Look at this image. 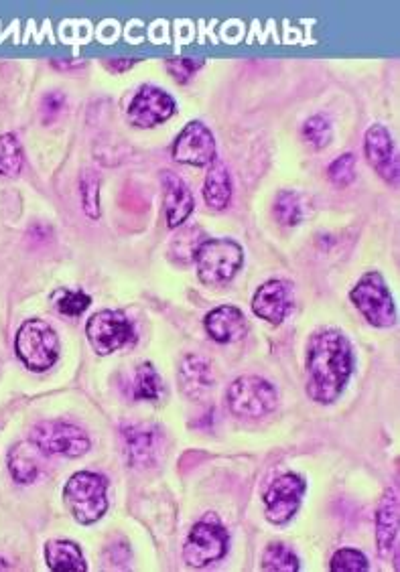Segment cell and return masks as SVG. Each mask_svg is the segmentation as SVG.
<instances>
[{
    "instance_id": "cell-1",
    "label": "cell",
    "mask_w": 400,
    "mask_h": 572,
    "mask_svg": "<svg viewBox=\"0 0 400 572\" xmlns=\"http://www.w3.org/2000/svg\"><path fill=\"white\" fill-rule=\"evenodd\" d=\"M354 364L352 343L342 331L313 333L307 345V396L317 404L336 402L354 374Z\"/></svg>"
},
{
    "instance_id": "cell-2",
    "label": "cell",
    "mask_w": 400,
    "mask_h": 572,
    "mask_svg": "<svg viewBox=\"0 0 400 572\" xmlns=\"http://www.w3.org/2000/svg\"><path fill=\"white\" fill-rule=\"evenodd\" d=\"M106 489L108 483L98 473L80 471L70 477V481L63 487V499L70 514L76 518V522L90 526L106 514L108 510Z\"/></svg>"
},
{
    "instance_id": "cell-3",
    "label": "cell",
    "mask_w": 400,
    "mask_h": 572,
    "mask_svg": "<svg viewBox=\"0 0 400 572\" xmlns=\"http://www.w3.org/2000/svg\"><path fill=\"white\" fill-rule=\"evenodd\" d=\"M197 276L208 286L226 284L232 280L244 264V250L234 240H204L197 248L195 258Z\"/></svg>"
},
{
    "instance_id": "cell-4",
    "label": "cell",
    "mask_w": 400,
    "mask_h": 572,
    "mask_svg": "<svg viewBox=\"0 0 400 572\" xmlns=\"http://www.w3.org/2000/svg\"><path fill=\"white\" fill-rule=\"evenodd\" d=\"M15 351L31 372H47L59 357V339L49 323L29 319L17 331Z\"/></svg>"
},
{
    "instance_id": "cell-5",
    "label": "cell",
    "mask_w": 400,
    "mask_h": 572,
    "mask_svg": "<svg viewBox=\"0 0 400 572\" xmlns=\"http://www.w3.org/2000/svg\"><path fill=\"white\" fill-rule=\"evenodd\" d=\"M350 301L372 327L396 325V305L380 272H366L352 289Z\"/></svg>"
},
{
    "instance_id": "cell-6",
    "label": "cell",
    "mask_w": 400,
    "mask_h": 572,
    "mask_svg": "<svg viewBox=\"0 0 400 572\" xmlns=\"http://www.w3.org/2000/svg\"><path fill=\"white\" fill-rule=\"evenodd\" d=\"M228 408L240 418H262L277 408V388L264 378L242 376L234 380L226 392Z\"/></svg>"
},
{
    "instance_id": "cell-7",
    "label": "cell",
    "mask_w": 400,
    "mask_h": 572,
    "mask_svg": "<svg viewBox=\"0 0 400 572\" xmlns=\"http://www.w3.org/2000/svg\"><path fill=\"white\" fill-rule=\"evenodd\" d=\"M230 536L216 516H208L197 522L183 546V558L191 568H204L222 560L228 554Z\"/></svg>"
},
{
    "instance_id": "cell-8",
    "label": "cell",
    "mask_w": 400,
    "mask_h": 572,
    "mask_svg": "<svg viewBox=\"0 0 400 572\" xmlns=\"http://www.w3.org/2000/svg\"><path fill=\"white\" fill-rule=\"evenodd\" d=\"M31 441L49 455L82 457L90 451V439L80 426L70 422H41L31 431Z\"/></svg>"
},
{
    "instance_id": "cell-9",
    "label": "cell",
    "mask_w": 400,
    "mask_h": 572,
    "mask_svg": "<svg viewBox=\"0 0 400 572\" xmlns=\"http://www.w3.org/2000/svg\"><path fill=\"white\" fill-rule=\"evenodd\" d=\"M307 483L297 473H285L277 481L271 483V487L264 493V506H266V520L275 526L289 524L305 495Z\"/></svg>"
},
{
    "instance_id": "cell-10",
    "label": "cell",
    "mask_w": 400,
    "mask_h": 572,
    "mask_svg": "<svg viewBox=\"0 0 400 572\" xmlns=\"http://www.w3.org/2000/svg\"><path fill=\"white\" fill-rule=\"evenodd\" d=\"M86 335L98 355H110L128 345L135 337V331H132V325L124 313L106 309L90 317Z\"/></svg>"
},
{
    "instance_id": "cell-11",
    "label": "cell",
    "mask_w": 400,
    "mask_h": 572,
    "mask_svg": "<svg viewBox=\"0 0 400 572\" xmlns=\"http://www.w3.org/2000/svg\"><path fill=\"white\" fill-rule=\"evenodd\" d=\"M173 159L189 167H208L216 161V138L202 122H189L173 142Z\"/></svg>"
},
{
    "instance_id": "cell-12",
    "label": "cell",
    "mask_w": 400,
    "mask_h": 572,
    "mask_svg": "<svg viewBox=\"0 0 400 572\" xmlns=\"http://www.w3.org/2000/svg\"><path fill=\"white\" fill-rule=\"evenodd\" d=\"M175 114V100L157 86H143L130 100L126 118L137 128H155Z\"/></svg>"
},
{
    "instance_id": "cell-13",
    "label": "cell",
    "mask_w": 400,
    "mask_h": 572,
    "mask_svg": "<svg viewBox=\"0 0 400 572\" xmlns=\"http://www.w3.org/2000/svg\"><path fill=\"white\" fill-rule=\"evenodd\" d=\"M364 151L370 167L390 185L398 183V153L386 126L374 124L366 130Z\"/></svg>"
},
{
    "instance_id": "cell-14",
    "label": "cell",
    "mask_w": 400,
    "mask_h": 572,
    "mask_svg": "<svg viewBox=\"0 0 400 572\" xmlns=\"http://www.w3.org/2000/svg\"><path fill=\"white\" fill-rule=\"evenodd\" d=\"M293 309V293L285 280L264 282L254 293L252 311L271 325H281Z\"/></svg>"
},
{
    "instance_id": "cell-15",
    "label": "cell",
    "mask_w": 400,
    "mask_h": 572,
    "mask_svg": "<svg viewBox=\"0 0 400 572\" xmlns=\"http://www.w3.org/2000/svg\"><path fill=\"white\" fill-rule=\"evenodd\" d=\"M122 443L124 453L130 465L135 467H147L153 465L159 455L161 435L159 428L151 424H132L122 428Z\"/></svg>"
},
{
    "instance_id": "cell-16",
    "label": "cell",
    "mask_w": 400,
    "mask_h": 572,
    "mask_svg": "<svg viewBox=\"0 0 400 572\" xmlns=\"http://www.w3.org/2000/svg\"><path fill=\"white\" fill-rule=\"evenodd\" d=\"M165 187V216L169 228H179L187 222L193 211V195L189 187L173 171H163L161 175Z\"/></svg>"
},
{
    "instance_id": "cell-17",
    "label": "cell",
    "mask_w": 400,
    "mask_h": 572,
    "mask_svg": "<svg viewBox=\"0 0 400 572\" xmlns=\"http://www.w3.org/2000/svg\"><path fill=\"white\" fill-rule=\"evenodd\" d=\"M208 335L218 343H234L246 335V317L238 307L222 305L204 319Z\"/></svg>"
},
{
    "instance_id": "cell-18",
    "label": "cell",
    "mask_w": 400,
    "mask_h": 572,
    "mask_svg": "<svg viewBox=\"0 0 400 572\" xmlns=\"http://www.w3.org/2000/svg\"><path fill=\"white\" fill-rule=\"evenodd\" d=\"M179 384L187 398L202 400L214 388L212 366L199 355H187L179 368Z\"/></svg>"
},
{
    "instance_id": "cell-19",
    "label": "cell",
    "mask_w": 400,
    "mask_h": 572,
    "mask_svg": "<svg viewBox=\"0 0 400 572\" xmlns=\"http://www.w3.org/2000/svg\"><path fill=\"white\" fill-rule=\"evenodd\" d=\"M398 536V497L394 489H388L376 514V542L382 558H390L396 550Z\"/></svg>"
},
{
    "instance_id": "cell-20",
    "label": "cell",
    "mask_w": 400,
    "mask_h": 572,
    "mask_svg": "<svg viewBox=\"0 0 400 572\" xmlns=\"http://www.w3.org/2000/svg\"><path fill=\"white\" fill-rule=\"evenodd\" d=\"M45 560L53 572H84L88 568L80 546L70 540L47 542Z\"/></svg>"
},
{
    "instance_id": "cell-21",
    "label": "cell",
    "mask_w": 400,
    "mask_h": 572,
    "mask_svg": "<svg viewBox=\"0 0 400 572\" xmlns=\"http://www.w3.org/2000/svg\"><path fill=\"white\" fill-rule=\"evenodd\" d=\"M204 199L216 211L226 209L232 201V179L222 161H214L210 165V171L204 183Z\"/></svg>"
},
{
    "instance_id": "cell-22",
    "label": "cell",
    "mask_w": 400,
    "mask_h": 572,
    "mask_svg": "<svg viewBox=\"0 0 400 572\" xmlns=\"http://www.w3.org/2000/svg\"><path fill=\"white\" fill-rule=\"evenodd\" d=\"M41 449L31 441V443H19L11 453H9V469L15 481L19 483H31L39 475V465H41Z\"/></svg>"
},
{
    "instance_id": "cell-23",
    "label": "cell",
    "mask_w": 400,
    "mask_h": 572,
    "mask_svg": "<svg viewBox=\"0 0 400 572\" xmlns=\"http://www.w3.org/2000/svg\"><path fill=\"white\" fill-rule=\"evenodd\" d=\"M23 169V149L15 134H0V175L17 177Z\"/></svg>"
},
{
    "instance_id": "cell-24",
    "label": "cell",
    "mask_w": 400,
    "mask_h": 572,
    "mask_svg": "<svg viewBox=\"0 0 400 572\" xmlns=\"http://www.w3.org/2000/svg\"><path fill=\"white\" fill-rule=\"evenodd\" d=\"M161 390L163 382L153 364H141L135 372V384H132V396H135V400H159Z\"/></svg>"
},
{
    "instance_id": "cell-25",
    "label": "cell",
    "mask_w": 400,
    "mask_h": 572,
    "mask_svg": "<svg viewBox=\"0 0 400 572\" xmlns=\"http://www.w3.org/2000/svg\"><path fill=\"white\" fill-rule=\"evenodd\" d=\"M262 568L271 572H297L299 558L285 544H269L262 554Z\"/></svg>"
},
{
    "instance_id": "cell-26",
    "label": "cell",
    "mask_w": 400,
    "mask_h": 572,
    "mask_svg": "<svg viewBox=\"0 0 400 572\" xmlns=\"http://www.w3.org/2000/svg\"><path fill=\"white\" fill-rule=\"evenodd\" d=\"M204 232L199 230V228H185V230H181L173 240H171V248H169V252H171V256L175 258V260H179L181 264H185V262H191L193 258H195V252H197V248L204 244Z\"/></svg>"
},
{
    "instance_id": "cell-27",
    "label": "cell",
    "mask_w": 400,
    "mask_h": 572,
    "mask_svg": "<svg viewBox=\"0 0 400 572\" xmlns=\"http://www.w3.org/2000/svg\"><path fill=\"white\" fill-rule=\"evenodd\" d=\"M275 216L283 226H299L303 220V205L295 191H281L275 203Z\"/></svg>"
},
{
    "instance_id": "cell-28",
    "label": "cell",
    "mask_w": 400,
    "mask_h": 572,
    "mask_svg": "<svg viewBox=\"0 0 400 572\" xmlns=\"http://www.w3.org/2000/svg\"><path fill=\"white\" fill-rule=\"evenodd\" d=\"M301 134L307 145H311L313 149H323L329 145V140H331V124L325 116H311L303 124Z\"/></svg>"
},
{
    "instance_id": "cell-29",
    "label": "cell",
    "mask_w": 400,
    "mask_h": 572,
    "mask_svg": "<svg viewBox=\"0 0 400 572\" xmlns=\"http://www.w3.org/2000/svg\"><path fill=\"white\" fill-rule=\"evenodd\" d=\"M53 301L57 311L68 317H80L92 303V299L82 291H57Z\"/></svg>"
},
{
    "instance_id": "cell-30",
    "label": "cell",
    "mask_w": 400,
    "mask_h": 572,
    "mask_svg": "<svg viewBox=\"0 0 400 572\" xmlns=\"http://www.w3.org/2000/svg\"><path fill=\"white\" fill-rule=\"evenodd\" d=\"M329 568L333 572H364L368 570V558L354 548H342L331 558Z\"/></svg>"
},
{
    "instance_id": "cell-31",
    "label": "cell",
    "mask_w": 400,
    "mask_h": 572,
    "mask_svg": "<svg viewBox=\"0 0 400 572\" xmlns=\"http://www.w3.org/2000/svg\"><path fill=\"white\" fill-rule=\"evenodd\" d=\"M82 203H84V211L86 216L92 220L100 218V179L88 171L82 177Z\"/></svg>"
},
{
    "instance_id": "cell-32",
    "label": "cell",
    "mask_w": 400,
    "mask_h": 572,
    "mask_svg": "<svg viewBox=\"0 0 400 572\" xmlns=\"http://www.w3.org/2000/svg\"><path fill=\"white\" fill-rule=\"evenodd\" d=\"M329 181L336 187H348L356 179V157L352 153H346L333 161L327 169Z\"/></svg>"
},
{
    "instance_id": "cell-33",
    "label": "cell",
    "mask_w": 400,
    "mask_h": 572,
    "mask_svg": "<svg viewBox=\"0 0 400 572\" xmlns=\"http://www.w3.org/2000/svg\"><path fill=\"white\" fill-rule=\"evenodd\" d=\"M204 65L202 59H193V57H171L167 61V71L175 78V82L179 84H187L195 71Z\"/></svg>"
},
{
    "instance_id": "cell-34",
    "label": "cell",
    "mask_w": 400,
    "mask_h": 572,
    "mask_svg": "<svg viewBox=\"0 0 400 572\" xmlns=\"http://www.w3.org/2000/svg\"><path fill=\"white\" fill-rule=\"evenodd\" d=\"M63 106H65V98H63V94H59V92H51V94H47V96L43 98V102H41L43 118H45V120H53V118L63 110Z\"/></svg>"
},
{
    "instance_id": "cell-35",
    "label": "cell",
    "mask_w": 400,
    "mask_h": 572,
    "mask_svg": "<svg viewBox=\"0 0 400 572\" xmlns=\"http://www.w3.org/2000/svg\"><path fill=\"white\" fill-rule=\"evenodd\" d=\"M132 63H135V61H130V59H114V61L108 63V67H112L114 71H124V69H128V67H132Z\"/></svg>"
},
{
    "instance_id": "cell-36",
    "label": "cell",
    "mask_w": 400,
    "mask_h": 572,
    "mask_svg": "<svg viewBox=\"0 0 400 572\" xmlns=\"http://www.w3.org/2000/svg\"><path fill=\"white\" fill-rule=\"evenodd\" d=\"M7 568H9V566H7L3 560H0V570H7Z\"/></svg>"
}]
</instances>
